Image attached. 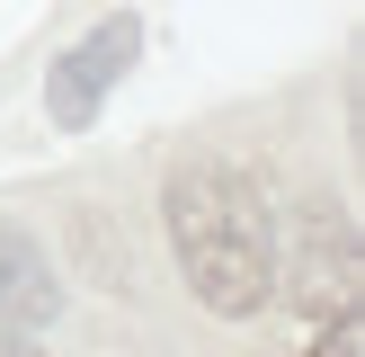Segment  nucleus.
<instances>
[{"label": "nucleus", "mask_w": 365, "mask_h": 357, "mask_svg": "<svg viewBox=\"0 0 365 357\" xmlns=\"http://www.w3.org/2000/svg\"><path fill=\"white\" fill-rule=\"evenodd\" d=\"M170 250L187 295L223 321H250L277 295V214L267 188L232 161H187L170 178Z\"/></svg>", "instance_id": "nucleus-1"}, {"label": "nucleus", "mask_w": 365, "mask_h": 357, "mask_svg": "<svg viewBox=\"0 0 365 357\" xmlns=\"http://www.w3.org/2000/svg\"><path fill=\"white\" fill-rule=\"evenodd\" d=\"M134 54H143V27L134 18H107V27H89L81 45L63 54V63L45 71V116L53 125H89L107 107V89L134 71Z\"/></svg>", "instance_id": "nucleus-2"}, {"label": "nucleus", "mask_w": 365, "mask_h": 357, "mask_svg": "<svg viewBox=\"0 0 365 357\" xmlns=\"http://www.w3.org/2000/svg\"><path fill=\"white\" fill-rule=\"evenodd\" d=\"M53 313H63V286H53L36 232L0 214V321L18 331V321H53Z\"/></svg>", "instance_id": "nucleus-3"}, {"label": "nucleus", "mask_w": 365, "mask_h": 357, "mask_svg": "<svg viewBox=\"0 0 365 357\" xmlns=\"http://www.w3.org/2000/svg\"><path fill=\"white\" fill-rule=\"evenodd\" d=\"M303 357H365V321H356V303H348V313H330V331H321Z\"/></svg>", "instance_id": "nucleus-4"}, {"label": "nucleus", "mask_w": 365, "mask_h": 357, "mask_svg": "<svg viewBox=\"0 0 365 357\" xmlns=\"http://www.w3.org/2000/svg\"><path fill=\"white\" fill-rule=\"evenodd\" d=\"M0 357H36V339H18L9 321H0Z\"/></svg>", "instance_id": "nucleus-5"}]
</instances>
